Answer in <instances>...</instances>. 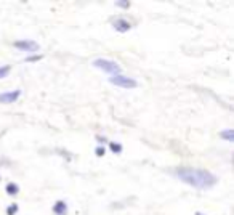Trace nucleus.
Returning a JSON list of instances; mask_svg holds the SVG:
<instances>
[{
    "instance_id": "obj_1",
    "label": "nucleus",
    "mask_w": 234,
    "mask_h": 215,
    "mask_svg": "<svg viewBox=\"0 0 234 215\" xmlns=\"http://www.w3.org/2000/svg\"><path fill=\"white\" fill-rule=\"evenodd\" d=\"M176 177L178 180H181L183 183L197 188V190H209L213 188L218 183L216 175H213L212 172L205 169H196V167H180L176 169Z\"/></svg>"
},
{
    "instance_id": "obj_2",
    "label": "nucleus",
    "mask_w": 234,
    "mask_h": 215,
    "mask_svg": "<svg viewBox=\"0 0 234 215\" xmlns=\"http://www.w3.org/2000/svg\"><path fill=\"white\" fill-rule=\"evenodd\" d=\"M93 66L95 68H98L101 69L103 72L106 74H111V76H119L122 72V68L112 60H106V58H98V60H95L93 61Z\"/></svg>"
},
{
    "instance_id": "obj_3",
    "label": "nucleus",
    "mask_w": 234,
    "mask_h": 215,
    "mask_svg": "<svg viewBox=\"0 0 234 215\" xmlns=\"http://www.w3.org/2000/svg\"><path fill=\"white\" fill-rule=\"evenodd\" d=\"M109 82L116 87H122V88H135L138 87V82L132 77H127L123 74H119V76H111L109 77Z\"/></svg>"
},
{
    "instance_id": "obj_4",
    "label": "nucleus",
    "mask_w": 234,
    "mask_h": 215,
    "mask_svg": "<svg viewBox=\"0 0 234 215\" xmlns=\"http://www.w3.org/2000/svg\"><path fill=\"white\" fill-rule=\"evenodd\" d=\"M13 47L18 48V50H23V51H29V53H35L39 50V44L35 42V40H16L15 44H13Z\"/></svg>"
},
{
    "instance_id": "obj_5",
    "label": "nucleus",
    "mask_w": 234,
    "mask_h": 215,
    "mask_svg": "<svg viewBox=\"0 0 234 215\" xmlns=\"http://www.w3.org/2000/svg\"><path fill=\"white\" fill-rule=\"evenodd\" d=\"M21 97V90H11V92H3L0 93V103L2 104H10L15 103Z\"/></svg>"
},
{
    "instance_id": "obj_6",
    "label": "nucleus",
    "mask_w": 234,
    "mask_h": 215,
    "mask_svg": "<svg viewBox=\"0 0 234 215\" xmlns=\"http://www.w3.org/2000/svg\"><path fill=\"white\" fill-rule=\"evenodd\" d=\"M112 28H114L117 32L123 34V32H128V31L132 29V24H130V21H127L125 18H117V19L112 21Z\"/></svg>"
},
{
    "instance_id": "obj_7",
    "label": "nucleus",
    "mask_w": 234,
    "mask_h": 215,
    "mask_svg": "<svg viewBox=\"0 0 234 215\" xmlns=\"http://www.w3.org/2000/svg\"><path fill=\"white\" fill-rule=\"evenodd\" d=\"M51 210H53V213H56V215H66L67 213V204L64 202V201H56V202L53 204Z\"/></svg>"
},
{
    "instance_id": "obj_8",
    "label": "nucleus",
    "mask_w": 234,
    "mask_h": 215,
    "mask_svg": "<svg viewBox=\"0 0 234 215\" xmlns=\"http://www.w3.org/2000/svg\"><path fill=\"white\" fill-rule=\"evenodd\" d=\"M5 191H7L8 196H16V194L19 193V186H18L16 183H8L7 188H5Z\"/></svg>"
},
{
    "instance_id": "obj_9",
    "label": "nucleus",
    "mask_w": 234,
    "mask_h": 215,
    "mask_svg": "<svg viewBox=\"0 0 234 215\" xmlns=\"http://www.w3.org/2000/svg\"><path fill=\"white\" fill-rule=\"evenodd\" d=\"M220 137H221L223 140H228V141H234V130L232 128L221 130V132H220Z\"/></svg>"
},
{
    "instance_id": "obj_10",
    "label": "nucleus",
    "mask_w": 234,
    "mask_h": 215,
    "mask_svg": "<svg viewBox=\"0 0 234 215\" xmlns=\"http://www.w3.org/2000/svg\"><path fill=\"white\" fill-rule=\"evenodd\" d=\"M109 149H111L114 154H120L122 153V144L116 143V141H109Z\"/></svg>"
},
{
    "instance_id": "obj_11",
    "label": "nucleus",
    "mask_w": 234,
    "mask_h": 215,
    "mask_svg": "<svg viewBox=\"0 0 234 215\" xmlns=\"http://www.w3.org/2000/svg\"><path fill=\"white\" fill-rule=\"evenodd\" d=\"M18 210H19V206H18L16 202H11V204L7 207V215H15Z\"/></svg>"
},
{
    "instance_id": "obj_12",
    "label": "nucleus",
    "mask_w": 234,
    "mask_h": 215,
    "mask_svg": "<svg viewBox=\"0 0 234 215\" xmlns=\"http://www.w3.org/2000/svg\"><path fill=\"white\" fill-rule=\"evenodd\" d=\"M10 71H11V66H10V64H5V66H0V79H3V77H7V76L10 74Z\"/></svg>"
},
{
    "instance_id": "obj_13",
    "label": "nucleus",
    "mask_w": 234,
    "mask_h": 215,
    "mask_svg": "<svg viewBox=\"0 0 234 215\" xmlns=\"http://www.w3.org/2000/svg\"><path fill=\"white\" fill-rule=\"evenodd\" d=\"M116 7H120L123 10H127V8H130V2H127V0H117Z\"/></svg>"
},
{
    "instance_id": "obj_14",
    "label": "nucleus",
    "mask_w": 234,
    "mask_h": 215,
    "mask_svg": "<svg viewBox=\"0 0 234 215\" xmlns=\"http://www.w3.org/2000/svg\"><path fill=\"white\" fill-rule=\"evenodd\" d=\"M39 60H42V55H29L24 61H26V63H35V61H39Z\"/></svg>"
},
{
    "instance_id": "obj_15",
    "label": "nucleus",
    "mask_w": 234,
    "mask_h": 215,
    "mask_svg": "<svg viewBox=\"0 0 234 215\" xmlns=\"http://www.w3.org/2000/svg\"><path fill=\"white\" fill-rule=\"evenodd\" d=\"M104 153H106V148H104V146H96V149H95V154L98 156V157L104 156Z\"/></svg>"
},
{
    "instance_id": "obj_16",
    "label": "nucleus",
    "mask_w": 234,
    "mask_h": 215,
    "mask_svg": "<svg viewBox=\"0 0 234 215\" xmlns=\"http://www.w3.org/2000/svg\"><path fill=\"white\" fill-rule=\"evenodd\" d=\"M96 140H98L100 143H106V137H103V135H98V137H96Z\"/></svg>"
},
{
    "instance_id": "obj_17",
    "label": "nucleus",
    "mask_w": 234,
    "mask_h": 215,
    "mask_svg": "<svg viewBox=\"0 0 234 215\" xmlns=\"http://www.w3.org/2000/svg\"><path fill=\"white\" fill-rule=\"evenodd\" d=\"M196 215H204V213H200V212H196Z\"/></svg>"
},
{
    "instance_id": "obj_18",
    "label": "nucleus",
    "mask_w": 234,
    "mask_h": 215,
    "mask_svg": "<svg viewBox=\"0 0 234 215\" xmlns=\"http://www.w3.org/2000/svg\"><path fill=\"white\" fill-rule=\"evenodd\" d=\"M0 180H2V177H0Z\"/></svg>"
}]
</instances>
